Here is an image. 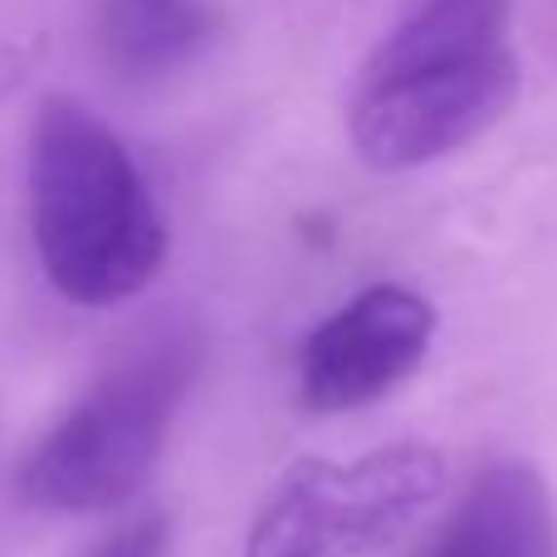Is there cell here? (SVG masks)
Listing matches in <instances>:
<instances>
[{
	"label": "cell",
	"mask_w": 557,
	"mask_h": 557,
	"mask_svg": "<svg viewBox=\"0 0 557 557\" xmlns=\"http://www.w3.org/2000/svg\"><path fill=\"white\" fill-rule=\"evenodd\" d=\"M509 0H421L362 64L347 103L372 172H416L470 147L519 98Z\"/></svg>",
	"instance_id": "6da1fadb"
},
{
	"label": "cell",
	"mask_w": 557,
	"mask_h": 557,
	"mask_svg": "<svg viewBox=\"0 0 557 557\" xmlns=\"http://www.w3.org/2000/svg\"><path fill=\"white\" fill-rule=\"evenodd\" d=\"M29 215L49 284L84 308L143 294L166 260V221L117 133L69 94H49L29 133Z\"/></svg>",
	"instance_id": "7a4b0ae2"
},
{
	"label": "cell",
	"mask_w": 557,
	"mask_h": 557,
	"mask_svg": "<svg viewBox=\"0 0 557 557\" xmlns=\"http://www.w3.org/2000/svg\"><path fill=\"white\" fill-rule=\"evenodd\" d=\"M196 362L191 337L172 333L108 367L29 450L20 494L49 513H108L127 504L162 455Z\"/></svg>",
	"instance_id": "3957f363"
},
{
	"label": "cell",
	"mask_w": 557,
	"mask_h": 557,
	"mask_svg": "<svg viewBox=\"0 0 557 557\" xmlns=\"http://www.w3.org/2000/svg\"><path fill=\"white\" fill-rule=\"evenodd\" d=\"M445 494L431 445L396 441L357 460L304 455L260 504L245 557H376Z\"/></svg>",
	"instance_id": "277c9868"
},
{
	"label": "cell",
	"mask_w": 557,
	"mask_h": 557,
	"mask_svg": "<svg viewBox=\"0 0 557 557\" xmlns=\"http://www.w3.org/2000/svg\"><path fill=\"white\" fill-rule=\"evenodd\" d=\"M431 343L435 308L416 288L372 284L308 333L298 352V392L327 416L372 406L425 362Z\"/></svg>",
	"instance_id": "5b68a950"
},
{
	"label": "cell",
	"mask_w": 557,
	"mask_h": 557,
	"mask_svg": "<svg viewBox=\"0 0 557 557\" xmlns=\"http://www.w3.org/2000/svg\"><path fill=\"white\" fill-rule=\"evenodd\" d=\"M435 557H557V504L529 460H499L470 484Z\"/></svg>",
	"instance_id": "8992f818"
},
{
	"label": "cell",
	"mask_w": 557,
	"mask_h": 557,
	"mask_svg": "<svg viewBox=\"0 0 557 557\" xmlns=\"http://www.w3.org/2000/svg\"><path fill=\"white\" fill-rule=\"evenodd\" d=\"M206 35V0H103V49L123 78H157L186 64Z\"/></svg>",
	"instance_id": "52a82bcc"
},
{
	"label": "cell",
	"mask_w": 557,
	"mask_h": 557,
	"mask_svg": "<svg viewBox=\"0 0 557 557\" xmlns=\"http://www.w3.org/2000/svg\"><path fill=\"white\" fill-rule=\"evenodd\" d=\"M166 539H172V523H166V513H147V519L117 529L94 557H162L166 553Z\"/></svg>",
	"instance_id": "ba28073f"
}]
</instances>
